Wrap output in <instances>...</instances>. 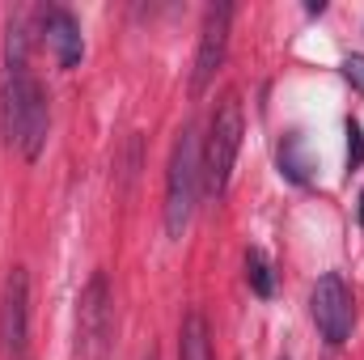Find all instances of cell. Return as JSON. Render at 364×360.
I'll return each mask as SVG.
<instances>
[{
    "instance_id": "9a60e30c",
    "label": "cell",
    "mask_w": 364,
    "mask_h": 360,
    "mask_svg": "<svg viewBox=\"0 0 364 360\" xmlns=\"http://www.w3.org/2000/svg\"><path fill=\"white\" fill-rule=\"evenodd\" d=\"M144 360H157V352H149V356H144Z\"/></svg>"
},
{
    "instance_id": "3957f363",
    "label": "cell",
    "mask_w": 364,
    "mask_h": 360,
    "mask_svg": "<svg viewBox=\"0 0 364 360\" xmlns=\"http://www.w3.org/2000/svg\"><path fill=\"white\" fill-rule=\"evenodd\" d=\"M199 144L195 132L182 127L170 153V174H166V233L182 238L191 216H195V199H199Z\"/></svg>"
},
{
    "instance_id": "7c38bea8",
    "label": "cell",
    "mask_w": 364,
    "mask_h": 360,
    "mask_svg": "<svg viewBox=\"0 0 364 360\" xmlns=\"http://www.w3.org/2000/svg\"><path fill=\"white\" fill-rule=\"evenodd\" d=\"M364 162V132L356 119H348V170H356Z\"/></svg>"
},
{
    "instance_id": "5b68a950",
    "label": "cell",
    "mask_w": 364,
    "mask_h": 360,
    "mask_svg": "<svg viewBox=\"0 0 364 360\" xmlns=\"http://www.w3.org/2000/svg\"><path fill=\"white\" fill-rule=\"evenodd\" d=\"M309 314H314V322H318V331H322L326 344L339 348V344L352 339V327H356V301H352V288L343 284V275L326 271V275L314 284V292H309Z\"/></svg>"
},
{
    "instance_id": "8fae6325",
    "label": "cell",
    "mask_w": 364,
    "mask_h": 360,
    "mask_svg": "<svg viewBox=\"0 0 364 360\" xmlns=\"http://www.w3.org/2000/svg\"><path fill=\"white\" fill-rule=\"evenodd\" d=\"M279 170L288 174L292 182H305V157H301V132H288L284 144H279Z\"/></svg>"
},
{
    "instance_id": "52a82bcc",
    "label": "cell",
    "mask_w": 364,
    "mask_h": 360,
    "mask_svg": "<svg viewBox=\"0 0 364 360\" xmlns=\"http://www.w3.org/2000/svg\"><path fill=\"white\" fill-rule=\"evenodd\" d=\"M229 26H233V4H212L203 13V30H199V47H195V73H191V93H199L212 85V77L225 64L229 51Z\"/></svg>"
},
{
    "instance_id": "ba28073f",
    "label": "cell",
    "mask_w": 364,
    "mask_h": 360,
    "mask_svg": "<svg viewBox=\"0 0 364 360\" xmlns=\"http://www.w3.org/2000/svg\"><path fill=\"white\" fill-rule=\"evenodd\" d=\"M43 38L55 55L60 68H77L81 55H85V38H81V21L68 13V9H47L43 17Z\"/></svg>"
},
{
    "instance_id": "277c9868",
    "label": "cell",
    "mask_w": 364,
    "mask_h": 360,
    "mask_svg": "<svg viewBox=\"0 0 364 360\" xmlns=\"http://www.w3.org/2000/svg\"><path fill=\"white\" fill-rule=\"evenodd\" d=\"M110 280L106 271H93L90 284L81 288L77 301V356L81 360H106L110 352Z\"/></svg>"
},
{
    "instance_id": "8992f818",
    "label": "cell",
    "mask_w": 364,
    "mask_h": 360,
    "mask_svg": "<svg viewBox=\"0 0 364 360\" xmlns=\"http://www.w3.org/2000/svg\"><path fill=\"white\" fill-rule=\"evenodd\" d=\"M26 335H30V275L26 268H9L0 288V352L17 360L26 352Z\"/></svg>"
},
{
    "instance_id": "5bb4252c",
    "label": "cell",
    "mask_w": 364,
    "mask_h": 360,
    "mask_svg": "<svg viewBox=\"0 0 364 360\" xmlns=\"http://www.w3.org/2000/svg\"><path fill=\"white\" fill-rule=\"evenodd\" d=\"M360 229H364V191H360Z\"/></svg>"
},
{
    "instance_id": "9c48e42d",
    "label": "cell",
    "mask_w": 364,
    "mask_h": 360,
    "mask_svg": "<svg viewBox=\"0 0 364 360\" xmlns=\"http://www.w3.org/2000/svg\"><path fill=\"white\" fill-rule=\"evenodd\" d=\"M178 360H216L212 356V331H208V318H203L199 309H191V314L182 318Z\"/></svg>"
},
{
    "instance_id": "30bf717a",
    "label": "cell",
    "mask_w": 364,
    "mask_h": 360,
    "mask_svg": "<svg viewBox=\"0 0 364 360\" xmlns=\"http://www.w3.org/2000/svg\"><path fill=\"white\" fill-rule=\"evenodd\" d=\"M246 284L255 288V297H272L275 292V275L263 250H246Z\"/></svg>"
},
{
    "instance_id": "6da1fadb",
    "label": "cell",
    "mask_w": 364,
    "mask_h": 360,
    "mask_svg": "<svg viewBox=\"0 0 364 360\" xmlns=\"http://www.w3.org/2000/svg\"><path fill=\"white\" fill-rule=\"evenodd\" d=\"M0 123H4V140H9L26 162H38V157H43L47 132H51V106H47V90L30 77L26 26H21V21H9V38H4Z\"/></svg>"
},
{
    "instance_id": "4fadbf2b",
    "label": "cell",
    "mask_w": 364,
    "mask_h": 360,
    "mask_svg": "<svg viewBox=\"0 0 364 360\" xmlns=\"http://www.w3.org/2000/svg\"><path fill=\"white\" fill-rule=\"evenodd\" d=\"M343 77L364 93V55H348V60H343Z\"/></svg>"
},
{
    "instance_id": "7a4b0ae2",
    "label": "cell",
    "mask_w": 364,
    "mask_h": 360,
    "mask_svg": "<svg viewBox=\"0 0 364 360\" xmlns=\"http://www.w3.org/2000/svg\"><path fill=\"white\" fill-rule=\"evenodd\" d=\"M242 97L237 90H225L220 102L212 106V119H208V136H203V157H199V174H203V191L208 195H225L229 179H233V162H237V149H242Z\"/></svg>"
}]
</instances>
